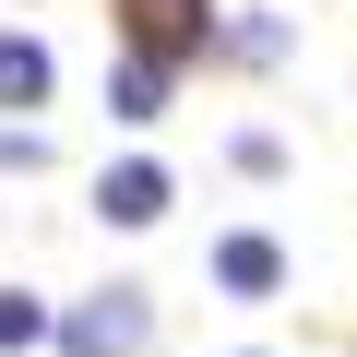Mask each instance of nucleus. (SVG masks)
Returning a JSON list of instances; mask_svg holds the SVG:
<instances>
[{"mask_svg": "<svg viewBox=\"0 0 357 357\" xmlns=\"http://www.w3.org/2000/svg\"><path fill=\"white\" fill-rule=\"evenodd\" d=\"M143 333H155L143 286H107V298H84V310L60 321V345H72V357H143Z\"/></svg>", "mask_w": 357, "mask_h": 357, "instance_id": "1", "label": "nucleus"}, {"mask_svg": "<svg viewBox=\"0 0 357 357\" xmlns=\"http://www.w3.org/2000/svg\"><path fill=\"white\" fill-rule=\"evenodd\" d=\"M215 36V13L203 0H131V48H155V60H191Z\"/></svg>", "mask_w": 357, "mask_h": 357, "instance_id": "2", "label": "nucleus"}, {"mask_svg": "<svg viewBox=\"0 0 357 357\" xmlns=\"http://www.w3.org/2000/svg\"><path fill=\"white\" fill-rule=\"evenodd\" d=\"M96 215H107V227H155V215H167V167H107Z\"/></svg>", "mask_w": 357, "mask_h": 357, "instance_id": "3", "label": "nucleus"}, {"mask_svg": "<svg viewBox=\"0 0 357 357\" xmlns=\"http://www.w3.org/2000/svg\"><path fill=\"white\" fill-rule=\"evenodd\" d=\"M215 286H227V298H274V286H286V250H274V238H227V250H215Z\"/></svg>", "mask_w": 357, "mask_h": 357, "instance_id": "4", "label": "nucleus"}, {"mask_svg": "<svg viewBox=\"0 0 357 357\" xmlns=\"http://www.w3.org/2000/svg\"><path fill=\"white\" fill-rule=\"evenodd\" d=\"M107 107H119V119H155V107H167V60H155V48H131V60H119V84H107Z\"/></svg>", "mask_w": 357, "mask_h": 357, "instance_id": "5", "label": "nucleus"}, {"mask_svg": "<svg viewBox=\"0 0 357 357\" xmlns=\"http://www.w3.org/2000/svg\"><path fill=\"white\" fill-rule=\"evenodd\" d=\"M48 96V48L36 36H0V107H36Z\"/></svg>", "mask_w": 357, "mask_h": 357, "instance_id": "6", "label": "nucleus"}, {"mask_svg": "<svg viewBox=\"0 0 357 357\" xmlns=\"http://www.w3.org/2000/svg\"><path fill=\"white\" fill-rule=\"evenodd\" d=\"M36 333H48V310H36V298H13V286H0V345H36Z\"/></svg>", "mask_w": 357, "mask_h": 357, "instance_id": "7", "label": "nucleus"}]
</instances>
